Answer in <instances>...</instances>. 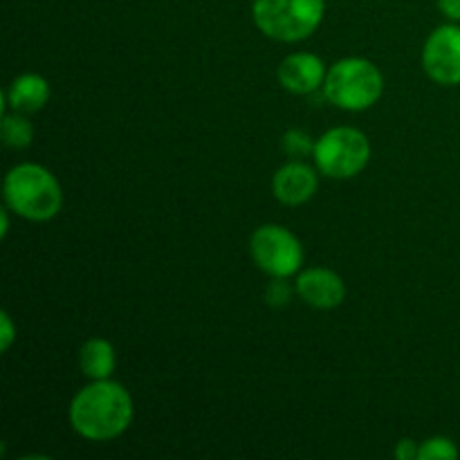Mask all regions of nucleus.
I'll return each mask as SVG.
<instances>
[{
	"label": "nucleus",
	"instance_id": "f257e3e1",
	"mask_svg": "<svg viewBox=\"0 0 460 460\" xmlns=\"http://www.w3.org/2000/svg\"><path fill=\"white\" fill-rule=\"evenodd\" d=\"M133 398L115 380H93L70 402V425L81 438L106 443L124 434L133 422Z\"/></svg>",
	"mask_w": 460,
	"mask_h": 460
},
{
	"label": "nucleus",
	"instance_id": "f03ea898",
	"mask_svg": "<svg viewBox=\"0 0 460 460\" xmlns=\"http://www.w3.org/2000/svg\"><path fill=\"white\" fill-rule=\"evenodd\" d=\"M4 205L25 220L45 223L61 211L63 191L54 173L45 166L25 162L4 175Z\"/></svg>",
	"mask_w": 460,
	"mask_h": 460
},
{
	"label": "nucleus",
	"instance_id": "7ed1b4c3",
	"mask_svg": "<svg viewBox=\"0 0 460 460\" xmlns=\"http://www.w3.org/2000/svg\"><path fill=\"white\" fill-rule=\"evenodd\" d=\"M385 93V76L380 67L362 57H349L328 67L323 94L332 106L349 112L376 106Z\"/></svg>",
	"mask_w": 460,
	"mask_h": 460
},
{
	"label": "nucleus",
	"instance_id": "20e7f679",
	"mask_svg": "<svg viewBox=\"0 0 460 460\" xmlns=\"http://www.w3.org/2000/svg\"><path fill=\"white\" fill-rule=\"evenodd\" d=\"M326 0H254L252 18L265 36L281 43L308 39L322 25Z\"/></svg>",
	"mask_w": 460,
	"mask_h": 460
},
{
	"label": "nucleus",
	"instance_id": "39448f33",
	"mask_svg": "<svg viewBox=\"0 0 460 460\" xmlns=\"http://www.w3.org/2000/svg\"><path fill=\"white\" fill-rule=\"evenodd\" d=\"M313 157L319 173L332 180H349L367 169L371 160V142L353 126H337L314 142Z\"/></svg>",
	"mask_w": 460,
	"mask_h": 460
},
{
	"label": "nucleus",
	"instance_id": "423d86ee",
	"mask_svg": "<svg viewBox=\"0 0 460 460\" xmlns=\"http://www.w3.org/2000/svg\"><path fill=\"white\" fill-rule=\"evenodd\" d=\"M254 263L270 277H292L304 265V245L281 225H261L250 238Z\"/></svg>",
	"mask_w": 460,
	"mask_h": 460
},
{
	"label": "nucleus",
	"instance_id": "0eeeda50",
	"mask_svg": "<svg viewBox=\"0 0 460 460\" xmlns=\"http://www.w3.org/2000/svg\"><path fill=\"white\" fill-rule=\"evenodd\" d=\"M422 67L440 85H460V25L436 27L422 48Z\"/></svg>",
	"mask_w": 460,
	"mask_h": 460
},
{
	"label": "nucleus",
	"instance_id": "6e6552de",
	"mask_svg": "<svg viewBox=\"0 0 460 460\" xmlns=\"http://www.w3.org/2000/svg\"><path fill=\"white\" fill-rule=\"evenodd\" d=\"M295 292L299 299L317 310H332L341 305L346 296V286L337 272L328 268H308L296 277Z\"/></svg>",
	"mask_w": 460,
	"mask_h": 460
},
{
	"label": "nucleus",
	"instance_id": "1a4fd4ad",
	"mask_svg": "<svg viewBox=\"0 0 460 460\" xmlns=\"http://www.w3.org/2000/svg\"><path fill=\"white\" fill-rule=\"evenodd\" d=\"M317 171L305 162H288L274 173L272 193L281 205L301 207L317 193Z\"/></svg>",
	"mask_w": 460,
	"mask_h": 460
},
{
	"label": "nucleus",
	"instance_id": "9d476101",
	"mask_svg": "<svg viewBox=\"0 0 460 460\" xmlns=\"http://www.w3.org/2000/svg\"><path fill=\"white\" fill-rule=\"evenodd\" d=\"M323 61L313 52H295L279 66V84L295 94H310L319 90L326 79Z\"/></svg>",
	"mask_w": 460,
	"mask_h": 460
},
{
	"label": "nucleus",
	"instance_id": "9b49d317",
	"mask_svg": "<svg viewBox=\"0 0 460 460\" xmlns=\"http://www.w3.org/2000/svg\"><path fill=\"white\" fill-rule=\"evenodd\" d=\"M49 94H52V90H49L45 76L36 75V72H25L12 81V85L4 93V102L12 111L30 115V112L40 111L49 102Z\"/></svg>",
	"mask_w": 460,
	"mask_h": 460
},
{
	"label": "nucleus",
	"instance_id": "f8f14e48",
	"mask_svg": "<svg viewBox=\"0 0 460 460\" xmlns=\"http://www.w3.org/2000/svg\"><path fill=\"white\" fill-rule=\"evenodd\" d=\"M81 373L90 380H108L117 367L115 349L103 337H90L79 350Z\"/></svg>",
	"mask_w": 460,
	"mask_h": 460
},
{
	"label": "nucleus",
	"instance_id": "ddd939ff",
	"mask_svg": "<svg viewBox=\"0 0 460 460\" xmlns=\"http://www.w3.org/2000/svg\"><path fill=\"white\" fill-rule=\"evenodd\" d=\"M0 139L9 148H27L34 139V126L22 112L4 111L3 124H0Z\"/></svg>",
	"mask_w": 460,
	"mask_h": 460
},
{
	"label": "nucleus",
	"instance_id": "4468645a",
	"mask_svg": "<svg viewBox=\"0 0 460 460\" xmlns=\"http://www.w3.org/2000/svg\"><path fill=\"white\" fill-rule=\"evenodd\" d=\"M460 456L456 443L445 436L427 438L418 449V460H456Z\"/></svg>",
	"mask_w": 460,
	"mask_h": 460
},
{
	"label": "nucleus",
	"instance_id": "2eb2a0df",
	"mask_svg": "<svg viewBox=\"0 0 460 460\" xmlns=\"http://www.w3.org/2000/svg\"><path fill=\"white\" fill-rule=\"evenodd\" d=\"M283 148H286V153H290V155L304 157L305 153L314 151V142H310V137L304 133V130L295 128V130H288V133L283 135Z\"/></svg>",
	"mask_w": 460,
	"mask_h": 460
},
{
	"label": "nucleus",
	"instance_id": "dca6fc26",
	"mask_svg": "<svg viewBox=\"0 0 460 460\" xmlns=\"http://www.w3.org/2000/svg\"><path fill=\"white\" fill-rule=\"evenodd\" d=\"M292 299V288L288 286V281L283 277H274V281H270L268 290H265V301L274 308H281L288 305Z\"/></svg>",
	"mask_w": 460,
	"mask_h": 460
},
{
	"label": "nucleus",
	"instance_id": "f3484780",
	"mask_svg": "<svg viewBox=\"0 0 460 460\" xmlns=\"http://www.w3.org/2000/svg\"><path fill=\"white\" fill-rule=\"evenodd\" d=\"M0 323H3V332H0V350L7 353L12 344L16 341V331H13V322L7 313H0Z\"/></svg>",
	"mask_w": 460,
	"mask_h": 460
},
{
	"label": "nucleus",
	"instance_id": "a211bd4d",
	"mask_svg": "<svg viewBox=\"0 0 460 460\" xmlns=\"http://www.w3.org/2000/svg\"><path fill=\"white\" fill-rule=\"evenodd\" d=\"M418 449H420V447L416 445V440L402 438L398 445H395V458H398V460H413V458H418Z\"/></svg>",
	"mask_w": 460,
	"mask_h": 460
},
{
	"label": "nucleus",
	"instance_id": "6ab92c4d",
	"mask_svg": "<svg viewBox=\"0 0 460 460\" xmlns=\"http://www.w3.org/2000/svg\"><path fill=\"white\" fill-rule=\"evenodd\" d=\"M436 3H438L440 13L445 18H449L454 22L460 21V0H436Z\"/></svg>",
	"mask_w": 460,
	"mask_h": 460
}]
</instances>
